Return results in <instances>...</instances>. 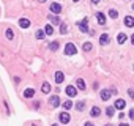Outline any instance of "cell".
Here are the masks:
<instances>
[{"label": "cell", "instance_id": "1", "mask_svg": "<svg viewBox=\"0 0 134 126\" xmlns=\"http://www.w3.org/2000/svg\"><path fill=\"white\" fill-rule=\"evenodd\" d=\"M76 52H77V49H76V46H74L73 43H68V44L65 46V54H66V55H74Z\"/></svg>", "mask_w": 134, "mask_h": 126}, {"label": "cell", "instance_id": "2", "mask_svg": "<svg viewBox=\"0 0 134 126\" xmlns=\"http://www.w3.org/2000/svg\"><path fill=\"white\" fill-rule=\"evenodd\" d=\"M77 27L81 29V32L87 33V32H88V19H87V17H84V20H81V22H77Z\"/></svg>", "mask_w": 134, "mask_h": 126}, {"label": "cell", "instance_id": "3", "mask_svg": "<svg viewBox=\"0 0 134 126\" xmlns=\"http://www.w3.org/2000/svg\"><path fill=\"white\" fill-rule=\"evenodd\" d=\"M65 93H66L69 98H74L76 95H77V88H76V87H73V85H68V87L65 88Z\"/></svg>", "mask_w": 134, "mask_h": 126}, {"label": "cell", "instance_id": "4", "mask_svg": "<svg viewBox=\"0 0 134 126\" xmlns=\"http://www.w3.org/2000/svg\"><path fill=\"white\" fill-rule=\"evenodd\" d=\"M59 118H60V123H63V124L69 123V120H71V117H69V114H68V112H62V114L59 115Z\"/></svg>", "mask_w": 134, "mask_h": 126}, {"label": "cell", "instance_id": "5", "mask_svg": "<svg viewBox=\"0 0 134 126\" xmlns=\"http://www.w3.org/2000/svg\"><path fill=\"white\" fill-rule=\"evenodd\" d=\"M49 102H51V106H52V107H59V106H60V98L57 96V95H54V96H51Z\"/></svg>", "mask_w": 134, "mask_h": 126}, {"label": "cell", "instance_id": "6", "mask_svg": "<svg viewBox=\"0 0 134 126\" xmlns=\"http://www.w3.org/2000/svg\"><path fill=\"white\" fill-rule=\"evenodd\" d=\"M125 106H126L125 99H120V98L115 101V104H114V107H115V109H118V110H123V109H125Z\"/></svg>", "mask_w": 134, "mask_h": 126}, {"label": "cell", "instance_id": "7", "mask_svg": "<svg viewBox=\"0 0 134 126\" xmlns=\"http://www.w3.org/2000/svg\"><path fill=\"white\" fill-rule=\"evenodd\" d=\"M54 79H55V82H57V83H62V82L65 80V74H63L62 71H57V73H55V77H54Z\"/></svg>", "mask_w": 134, "mask_h": 126}, {"label": "cell", "instance_id": "8", "mask_svg": "<svg viewBox=\"0 0 134 126\" xmlns=\"http://www.w3.org/2000/svg\"><path fill=\"white\" fill-rule=\"evenodd\" d=\"M51 11H52L54 14H59V13L62 11V5H60V3H52V5H51Z\"/></svg>", "mask_w": 134, "mask_h": 126}, {"label": "cell", "instance_id": "9", "mask_svg": "<svg viewBox=\"0 0 134 126\" xmlns=\"http://www.w3.org/2000/svg\"><path fill=\"white\" fill-rule=\"evenodd\" d=\"M19 27H22V29H29L30 27V20L22 17V19H19Z\"/></svg>", "mask_w": 134, "mask_h": 126}, {"label": "cell", "instance_id": "10", "mask_svg": "<svg viewBox=\"0 0 134 126\" xmlns=\"http://www.w3.org/2000/svg\"><path fill=\"white\" fill-rule=\"evenodd\" d=\"M96 19H98V24L100 25H104L106 24V16H104V13H96Z\"/></svg>", "mask_w": 134, "mask_h": 126}, {"label": "cell", "instance_id": "11", "mask_svg": "<svg viewBox=\"0 0 134 126\" xmlns=\"http://www.w3.org/2000/svg\"><path fill=\"white\" fill-rule=\"evenodd\" d=\"M100 44H101V46L109 44V35H107V33H103V35H101V38H100Z\"/></svg>", "mask_w": 134, "mask_h": 126}, {"label": "cell", "instance_id": "12", "mask_svg": "<svg viewBox=\"0 0 134 126\" xmlns=\"http://www.w3.org/2000/svg\"><path fill=\"white\" fill-rule=\"evenodd\" d=\"M110 95H112V90H110V92H109V90H101V99H103V101H109Z\"/></svg>", "mask_w": 134, "mask_h": 126}, {"label": "cell", "instance_id": "13", "mask_svg": "<svg viewBox=\"0 0 134 126\" xmlns=\"http://www.w3.org/2000/svg\"><path fill=\"white\" fill-rule=\"evenodd\" d=\"M125 25L126 27H131V29L134 27V17L132 16H126L125 17Z\"/></svg>", "mask_w": 134, "mask_h": 126}, {"label": "cell", "instance_id": "14", "mask_svg": "<svg viewBox=\"0 0 134 126\" xmlns=\"http://www.w3.org/2000/svg\"><path fill=\"white\" fill-rule=\"evenodd\" d=\"M100 114H101V109L100 107H96V106H95V107H91V110H90V117H100Z\"/></svg>", "mask_w": 134, "mask_h": 126}, {"label": "cell", "instance_id": "15", "mask_svg": "<svg viewBox=\"0 0 134 126\" xmlns=\"http://www.w3.org/2000/svg\"><path fill=\"white\" fill-rule=\"evenodd\" d=\"M47 17H49V20H52V24H55V25H59V24H60V17H59V16H55V14H49Z\"/></svg>", "mask_w": 134, "mask_h": 126}, {"label": "cell", "instance_id": "16", "mask_svg": "<svg viewBox=\"0 0 134 126\" xmlns=\"http://www.w3.org/2000/svg\"><path fill=\"white\" fill-rule=\"evenodd\" d=\"M41 92H43V93H49V92H51V83H49V82H43Z\"/></svg>", "mask_w": 134, "mask_h": 126}, {"label": "cell", "instance_id": "17", "mask_svg": "<svg viewBox=\"0 0 134 126\" xmlns=\"http://www.w3.org/2000/svg\"><path fill=\"white\" fill-rule=\"evenodd\" d=\"M76 85H77L79 90H85V82H84V79H77V80H76Z\"/></svg>", "mask_w": 134, "mask_h": 126}, {"label": "cell", "instance_id": "18", "mask_svg": "<svg viewBox=\"0 0 134 126\" xmlns=\"http://www.w3.org/2000/svg\"><path fill=\"white\" fill-rule=\"evenodd\" d=\"M117 41H118V44H123L125 41H126V35L125 33H118L117 35Z\"/></svg>", "mask_w": 134, "mask_h": 126}, {"label": "cell", "instance_id": "19", "mask_svg": "<svg viewBox=\"0 0 134 126\" xmlns=\"http://www.w3.org/2000/svg\"><path fill=\"white\" fill-rule=\"evenodd\" d=\"M49 49H51L52 52H55L57 49H59V41H52V43L49 44Z\"/></svg>", "mask_w": 134, "mask_h": 126}, {"label": "cell", "instance_id": "20", "mask_svg": "<svg viewBox=\"0 0 134 126\" xmlns=\"http://www.w3.org/2000/svg\"><path fill=\"white\" fill-rule=\"evenodd\" d=\"M33 95H35V90H33V88H27V90L24 92V96H25V98H32Z\"/></svg>", "mask_w": 134, "mask_h": 126}, {"label": "cell", "instance_id": "21", "mask_svg": "<svg viewBox=\"0 0 134 126\" xmlns=\"http://www.w3.org/2000/svg\"><path fill=\"white\" fill-rule=\"evenodd\" d=\"M114 112H115V107H107L106 109V115L107 117H114Z\"/></svg>", "mask_w": 134, "mask_h": 126}, {"label": "cell", "instance_id": "22", "mask_svg": "<svg viewBox=\"0 0 134 126\" xmlns=\"http://www.w3.org/2000/svg\"><path fill=\"white\" fill-rule=\"evenodd\" d=\"M71 107H73V102H71L69 99H68L66 102H63V109H65V110H69Z\"/></svg>", "mask_w": 134, "mask_h": 126}, {"label": "cell", "instance_id": "23", "mask_svg": "<svg viewBox=\"0 0 134 126\" xmlns=\"http://www.w3.org/2000/svg\"><path fill=\"white\" fill-rule=\"evenodd\" d=\"M44 32H46V35H52V33H54L52 25H51V24H47V25H46V29H44Z\"/></svg>", "mask_w": 134, "mask_h": 126}, {"label": "cell", "instance_id": "24", "mask_svg": "<svg viewBox=\"0 0 134 126\" xmlns=\"http://www.w3.org/2000/svg\"><path fill=\"white\" fill-rule=\"evenodd\" d=\"M76 109H77V110H84V109H85V102L79 101L77 104H76Z\"/></svg>", "mask_w": 134, "mask_h": 126}, {"label": "cell", "instance_id": "25", "mask_svg": "<svg viewBox=\"0 0 134 126\" xmlns=\"http://www.w3.org/2000/svg\"><path fill=\"white\" fill-rule=\"evenodd\" d=\"M109 16H110L112 19H117V17H118V13H117V10H110V11H109Z\"/></svg>", "mask_w": 134, "mask_h": 126}, {"label": "cell", "instance_id": "26", "mask_svg": "<svg viewBox=\"0 0 134 126\" xmlns=\"http://www.w3.org/2000/svg\"><path fill=\"white\" fill-rule=\"evenodd\" d=\"M44 33H46L44 30H38V32H36V38H38V39H43V38H44Z\"/></svg>", "mask_w": 134, "mask_h": 126}, {"label": "cell", "instance_id": "27", "mask_svg": "<svg viewBox=\"0 0 134 126\" xmlns=\"http://www.w3.org/2000/svg\"><path fill=\"white\" fill-rule=\"evenodd\" d=\"M82 49H84L85 52H88V51H91V43H84V46H82Z\"/></svg>", "mask_w": 134, "mask_h": 126}, {"label": "cell", "instance_id": "28", "mask_svg": "<svg viewBox=\"0 0 134 126\" xmlns=\"http://www.w3.org/2000/svg\"><path fill=\"white\" fill-rule=\"evenodd\" d=\"M5 35H6V38H8V39H13V30H11V29H6Z\"/></svg>", "mask_w": 134, "mask_h": 126}, {"label": "cell", "instance_id": "29", "mask_svg": "<svg viewBox=\"0 0 134 126\" xmlns=\"http://www.w3.org/2000/svg\"><path fill=\"white\" fill-rule=\"evenodd\" d=\"M60 32H62L63 35L68 32V29H66V24H60Z\"/></svg>", "mask_w": 134, "mask_h": 126}, {"label": "cell", "instance_id": "30", "mask_svg": "<svg viewBox=\"0 0 134 126\" xmlns=\"http://www.w3.org/2000/svg\"><path fill=\"white\" fill-rule=\"evenodd\" d=\"M128 115H129V118H131V120H134V109H131Z\"/></svg>", "mask_w": 134, "mask_h": 126}, {"label": "cell", "instance_id": "31", "mask_svg": "<svg viewBox=\"0 0 134 126\" xmlns=\"http://www.w3.org/2000/svg\"><path fill=\"white\" fill-rule=\"evenodd\" d=\"M128 95H129V98L134 99V90H128Z\"/></svg>", "mask_w": 134, "mask_h": 126}, {"label": "cell", "instance_id": "32", "mask_svg": "<svg viewBox=\"0 0 134 126\" xmlns=\"http://www.w3.org/2000/svg\"><path fill=\"white\" fill-rule=\"evenodd\" d=\"M118 126H129V124H128V123H120Z\"/></svg>", "mask_w": 134, "mask_h": 126}, {"label": "cell", "instance_id": "33", "mask_svg": "<svg viewBox=\"0 0 134 126\" xmlns=\"http://www.w3.org/2000/svg\"><path fill=\"white\" fill-rule=\"evenodd\" d=\"M84 126H93V124H91V123H90V121H87V123H85V124H84Z\"/></svg>", "mask_w": 134, "mask_h": 126}, {"label": "cell", "instance_id": "34", "mask_svg": "<svg viewBox=\"0 0 134 126\" xmlns=\"http://www.w3.org/2000/svg\"><path fill=\"white\" fill-rule=\"evenodd\" d=\"M91 2H93L95 5H96V3H100V0H91Z\"/></svg>", "mask_w": 134, "mask_h": 126}, {"label": "cell", "instance_id": "35", "mask_svg": "<svg viewBox=\"0 0 134 126\" xmlns=\"http://www.w3.org/2000/svg\"><path fill=\"white\" fill-rule=\"evenodd\" d=\"M131 43H132V46H134V35L131 36Z\"/></svg>", "mask_w": 134, "mask_h": 126}, {"label": "cell", "instance_id": "36", "mask_svg": "<svg viewBox=\"0 0 134 126\" xmlns=\"http://www.w3.org/2000/svg\"><path fill=\"white\" fill-rule=\"evenodd\" d=\"M73 2H79V0H73Z\"/></svg>", "mask_w": 134, "mask_h": 126}, {"label": "cell", "instance_id": "37", "mask_svg": "<svg viewBox=\"0 0 134 126\" xmlns=\"http://www.w3.org/2000/svg\"><path fill=\"white\" fill-rule=\"evenodd\" d=\"M40 2H46V0H40Z\"/></svg>", "mask_w": 134, "mask_h": 126}, {"label": "cell", "instance_id": "38", "mask_svg": "<svg viewBox=\"0 0 134 126\" xmlns=\"http://www.w3.org/2000/svg\"><path fill=\"white\" fill-rule=\"evenodd\" d=\"M52 126H59V124H52Z\"/></svg>", "mask_w": 134, "mask_h": 126}, {"label": "cell", "instance_id": "39", "mask_svg": "<svg viewBox=\"0 0 134 126\" xmlns=\"http://www.w3.org/2000/svg\"><path fill=\"white\" fill-rule=\"evenodd\" d=\"M132 10H134V3H132Z\"/></svg>", "mask_w": 134, "mask_h": 126}, {"label": "cell", "instance_id": "40", "mask_svg": "<svg viewBox=\"0 0 134 126\" xmlns=\"http://www.w3.org/2000/svg\"><path fill=\"white\" fill-rule=\"evenodd\" d=\"M106 126H112V124H106Z\"/></svg>", "mask_w": 134, "mask_h": 126}]
</instances>
